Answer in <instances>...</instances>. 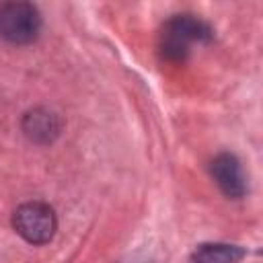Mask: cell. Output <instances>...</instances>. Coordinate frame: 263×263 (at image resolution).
Segmentation results:
<instances>
[{
  "mask_svg": "<svg viewBox=\"0 0 263 263\" xmlns=\"http://www.w3.org/2000/svg\"><path fill=\"white\" fill-rule=\"evenodd\" d=\"M212 29L208 23L193 14H175L162 25L158 35V49L162 58L181 62L189 55L193 43H208L212 39Z\"/></svg>",
  "mask_w": 263,
  "mask_h": 263,
  "instance_id": "cell-1",
  "label": "cell"
},
{
  "mask_svg": "<svg viewBox=\"0 0 263 263\" xmlns=\"http://www.w3.org/2000/svg\"><path fill=\"white\" fill-rule=\"evenodd\" d=\"M12 228L29 245H45L58 230V218L49 203L33 199L12 212Z\"/></svg>",
  "mask_w": 263,
  "mask_h": 263,
  "instance_id": "cell-2",
  "label": "cell"
},
{
  "mask_svg": "<svg viewBox=\"0 0 263 263\" xmlns=\"http://www.w3.org/2000/svg\"><path fill=\"white\" fill-rule=\"evenodd\" d=\"M41 14L31 2H6L0 6V37L14 45H27L39 37Z\"/></svg>",
  "mask_w": 263,
  "mask_h": 263,
  "instance_id": "cell-3",
  "label": "cell"
},
{
  "mask_svg": "<svg viewBox=\"0 0 263 263\" xmlns=\"http://www.w3.org/2000/svg\"><path fill=\"white\" fill-rule=\"evenodd\" d=\"M210 173H212V179L216 181L218 189L226 197L240 199L247 193V181L242 175L240 160L232 152H220L218 156H214L210 162Z\"/></svg>",
  "mask_w": 263,
  "mask_h": 263,
  "instance_id": "cell-4",
  "label": "cell"
},
{
  "mask_svg": "<svg viewBox=\"0 0 263 263\" xmlns=\"http://www.w3.org/2000/svg\"><path fill=\"white\" fill-rule=\"evenodd\" d=\"M62 121L60 117L43 107H37L23 117V132L35 144H49L60 136Z\"/></svg>",
  "mask_w": 263,
  "mask_h": 263,
  "instance_id": "cell-5",
  "label": "cell"
},
{
  "mask_svg": "<svg viewBox=\"0 0 263 263\" xmlns=\"http://www.w3.org/2000/svg\"><path fill=\"white\" fill-rule=\"evenodd\" d=\"M245 255H247V251L238 245L203 242L191 253L189 263H238Z\"/></svg>",
  "mask_w": 263,
  "mask_h": 263,
  "instance_id": "cell-6",
  "label": "cell"
}]
</instances>
